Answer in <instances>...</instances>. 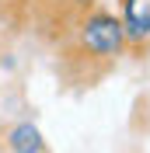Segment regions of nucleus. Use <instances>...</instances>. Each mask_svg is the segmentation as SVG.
Returning <instances> with one entry per match:
<instances>
[{
    "instance_id": "1",
    "label": "nucleus",
    "mask_w": 150,
    "mask_h": 153,
    "mask_svg": "<svg viewBox=\"0 0 150 153\" xmlns=\"http://www.w3.org/2000/svg\"><path fill=\"white\" fill-rule=\"evenodd\" d=\"M74 49L77 56L94 59V63H115L119 56H126L129 38L119 14L105 7H84L74 21Z\"/></svg>"
},
{
    "instance_id": "2",
    "label": "nucleus",
    "mask_w": 150,
    "mask_h": 153,
    "mask_svg": "<svg viewBox=\"0 0 150 153\" xmlns=\"http://www.w3.org/2000/svg\"><path fill=\"white\" fill-rule=\"evenodd\" d=\"M119 21L126 28L129 49L150 42V0H119Z\"/></svg>"
},
{
    "instance_id": "3",
    "label": "nucleus",
    "mask_w": 150,
    "mask_h": 153,
    "mask_svg": "<svg viewBox=\"0 0 150 153\" xmlns=\"http://www.w3.org/2000/svg\"><path fill=\"white\" fill-rule=\"evenodd\" d=\"M4 146H7V153H46V136H42L38 122L21 118V122H14L7 129Z\"/></svg>"
}]
</instances>
